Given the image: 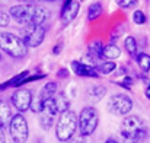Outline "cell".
Segmentation results:
<instances>
[{"instance_id":"6da1fadb","label":"cell","mask_w":150,"mask_h":143,"mask_svg":"<svg viewBox=\"0 0 150 143\" xmlns=\"http://www.w3.org/2000/svg\"><path fill=\"white\" fill-rule=\"evenodd\" d=\"M9 16L23 25H42L50 18V10L38 4H15L9 9Z\"/></svg>"},{"instance_id":"7a4b0ae2","label":"cell","mask_w":150,"mask_h":143,"mask_svg":"<svg viewBox=\"0 0 150 143\" xmlns=\"http://www.w3.org/2000/svg\"><path fill=\"white\" fill-rule=\"evenodd\" d=\"M120 132L124 143H140L147 134V126L140 115H128L121 123Z\"/></svg>"},{"instance_id":"3957f363","label":"cell","mask_w":150,"mask_h":143,"mask_svg":"<svg viewBox=\"0 0 150 143\" xmlns=\"http://www.w3.org/2000/svg\"><path fill=\"white\" fill-rule=\"evenodd\" d=\"M77 130V115L73 110L67 108L60 111L57 124H55V137L58 142H70Z\"/></svg>"},{"instance_id":"277c9868","label":"cell","mask_w":150,"mask_h":143,"mask_svg":"<svg viewBox=\"0 0 150 143\" xmlns=\"http://www.w3.org/2000/svg\"><path fill=\"white\" fill-rule=\"evenodd\" d=\"M0 50L13 58H22L28 54V47L22 38L10 32H0Z\"/></svg>"},{"instance_id":"5b68a950","label":"cell","mask_w":150,"mask_h":143,"mask_svg":"<svg viewBox=\"0 0 150 143\" xmlns=\"http://www.w3.org/2000/svg\"><path fill=\"white\" fill-rule=\"evenodd\" d=\"M79 132L82 137H89L95 133L99 124V112L95 107H85L77 117Z\"/></svg>"},{"instance_id":"8992f818","label":"cell","mask_w":150,"mask_h":143,"mask_svg":"<svg viewBox=\"0 0 150 143\" xmlns=\"http://www.w3.org/2000/svg\"><path fill=\"white\" fill-rule=\"evenodd\" d=\"M9 134L12 137L13 143H25L29 137V127L26 123V118L23 114L18 112L12 115L9 121Z\"/></svg>"},{"instance_id":"52a82bcc","label":"cell","mask_w":150,"mask_h":143,"mask_svg":"<svg viewBox=\"0 0 150 143\" xmlns=\"http://www.w3.org/2000/svg\"><path fill=\"white\" fill-rule=\"evenodd\" d=\"M45 34L47 29L44 28V25H25L22 41L28 48L40 47L45 40Z\"/></svg>"},{"instance_id":"ba28073f","label":"cell","mask_w":150,"mask_h":143,"mask_svg":"<svg viewBox=\"0 0 150 143\" xmlns=\"http://www.w3.org/2000/svg\"><path fill=\"white\" fill-rule=\"evenodd\" d=\"M38 114H40V126L42 127V130H45V132L50 130L52 127V124H54V120H55L57 114H60L55 98L47 99Z\"/></svg>"},{"instance_id":"9c48e42d","label":"cell","mask_w":150,"mask_h":143,"mask_svg":"<svg viewBox=\"0 0 150 143\" xmlns=\"http://www.w3.org/2000/svg\"><path fill=\"white\" fill-rule=\"evenodd\" d=\"M108 111L115 115H127L133 110V99L124 94H115L111 96L106 105Z\"/></svg>"},{"instance_id":"30bf717a","label":"cell","mask_w":150,"mask_h":143,"mask_svg":"<svg viewBox=\"0 0 150 143\" xmlns=\"http://www.w3.org/2000/svg\"><path fill=\"white\" fill-rule=\"evenodd\" d=\"M10 101L13 104V107L22 114L25 111H28L31 108V105L34 104V99H32V92L26 88H18L12 96H10Z\"/></svg>"},{"instance_id":"8fae6325","label":"cell","mask_w":150,"mask_h":143,"mask_svg":"<svg viewBox=\"0 0 150 143\" xmlns=\"http://www.w3.org/2000/svg\"><path fill=\"white\" fill-rule=\"evenodd\" d=\"M80 12V3L76 0H67L63 3L61 6V12H60V22L63 26H67L70 22L74 21V18L79 15Z\"/></svg>"},{"instance_id":"7c38bea8","label":"cell","mask_w":150,"mask_h":143,"mask_svg":"<svg viewBox=\"0 0 150 143\" xmlns=\"http://www.w3.org/2000/svg\"><path fill=\"white\" fill-rule=\"evenodd\" d=\"M55 92H57V83L55 82H48L44 85V88L40 91V95H38V99H37V104L32 105L31 108H34L35 112H40L44 102L47 99H51V98H55Z\"/></svg>"},{"instance_id":"4fadbf2b","label":"cell","mask_w":150,"mask_h":143,"mask_svg":"<svg viewBox=\"0 0 150 143\" xmlns=\"http://www.w3.org/2000/svg\"><path fill=\"white\" fill-rule=\"evenodd\" d=\"M71 70L74 72V75L80 76V78H93V79H98L100 78L99 73L96 72L95 66L92 64H85L82 61H71Z\"/></svg>"},{"instance_id":"5bb4252c","label":"cell","mask_w":150,"mask_h":143,"mask_svg":"<svg viewBox=\"0 0 150 143\" xmlns=\"http://www.w3.org/2000/svg\"><path fill=\"white\" fill-rule=\"evenodd\" d=\"M121 55V50L117 47V44L111 43L108 46H103V51H102V58H106V61H114Z\"/></svg>"},{"instance_id":"9a60e30c","label":"cell","mask_w":150,"mask_h":143,"mask_svg":"<svg viewBox=\"0 0 150 143\" xmlns=\"http://www.w3.org/2000/svg\"><path fill=\"white\" fill-rule=\"evenodd\" d=\"M10 118H12L10 105H9L6 101H3V99L0 98V127L3 129L4 126H7L9 121H10Z\"/></svg>"},{"instance_id":"2e32d148","label":"cell","mask_w":150,"mask_h":143,"mask_svg":"<svg viewBox=\"0 0 150 143\" xmlns=\"http://www.w3.org/2000/svg\"><path fill=\"white\" fill-rule=\"evenodd\" d=\"M88 50H89V57H92L95 61H99L102 58V51H103V43L99 41V40H93L89 46H88Z\"/></svg>"},{"instance_id":"e0dca14e","label":"cell","mask_w":150,"mask_h":143,"mask_svg":"<svg viewBox=\"0 0 150 143\" xmlns=\"http://www.w3.org/2000/svg\"><path fill=\"white\" fill-rule=\"evenodd\" d=\"M124 48H125V51H127L131 57H134V58H136V55L139 54L137 41H136V38L131 37V35H128V37L124 40Z\"/></svg>"},{"instance_id":"ac0fdd59","label":"cell","mask_w":150,"mask_h":143,"mask_svg":"<svg viewBox=\"0 0 150 143\" xmlns=\"http://www.w3.org/2000/svg\"><path fill=\"white\" fill-rule=\"evenodd\" d=\"M102 12H103L102 3H99V1L92 3V4L89 6V9H88V19H89V21H96L98 18H100Z\"/></svg>"},{"instance_id":"d6986e66","label":"cell","mask_w":150,"mask_h":143,"mask_svg":"<svg viewBox=\"0 0 150 143\" xmlns=\"http://www.w3.org/2000/svg\"><path fill=\"white\" fill-rule=\"evenodd\" d=\"M136 60H137V64L140 66V69L144 73L150 72V55L147 53H139L136 55Z\"/></svg>"},{"instance_id":"ffe728a7","label":"cell","mask_w":150,"mask_h":143,"mask_svg":"<svg viewBox=\"0 0 150 143\" xmlns=\"http://www.w3.org/2000/svg\"><path fill=\"white\" fill-rule=\"evenodd\" d=\"M95 69H96L98 73H102V75H111V73L117 69V63H115V61H102V63H99Z\"/></svg>"},{"instance_id":"44dd1931","label":"cell","mask_w":150,"mask_h":143,"mask_svg":"<svg viewBox=\"0 0 150 143\" xmlns=\"http://www.w3.org/2000/svg\"><path fill=\"white\" fill-rule=\"evenodd\" d=\"M106 95V88L105 86H92L91 88V91H89V96L92 98V99H95V101H100V99H103V96Z\"/></svg>"},{"instance_id":"7402d4cb","label":"cell","mask_w":150,"mask_h":143,"mask_svg":"<svg viewBox=\"0 0 150 143\" xmlns=\"http://www.w3.org/2000/svg\"><path fill=\"white\" fill-rule=\"evenodd\" d=\"M146 21H147V16L144 15L143 10H136V12L133 13V22H134L136 25H144Z\"/></svg>"},{"instance_id":"603a6c76","label":"cell","mask_w":150,"mask_h":143,"mask_svg":"<svg viewBox=\"0 0 150 143\" xmlns=\"http://www.w3.org/2000/svg\"><path fill=\"white\" fill-rule=\"evenodd\" d=\"M117 85H120V86H122V88H125L127 91H130L131 89V83H133V79L130 78V76H122V80H114Z\"/></svg>"},{"instance_id":"cb8c5ba5","label":"cell","mask_w":150,"mask_h":143,"mask_svg":"<svg viewBox=\"0 0 150 143\" xmlns=\"http://www.w3.org/2000/svg\"><path fill=\"white\" fill-rule=\"evenodd\" d=\"M117 4H118L121 9H128V7H131V6H136L137 1H136V0H118Z\"/></svg>"},{"instance_id":"d4e9b609","label":"cell","mask_w":150,"mask_h":143,"mask_svg":"<svg viewBox=\"0 0 150 143\" xmlns=\"http://www.w3.org/2000/svg\"><path fill=\"white\" fill-rule=\"evenodd\" d=\"M9 22H10V16L6 12H1L0 10V26H7Z\"/></svg>"},{"instance_id":"484cf974","label":"cell","mask_w":150,"mask_h":143,"mask_svg":"<svg viewBox=\"0 0 150 143\" xmlns=\"http://www.w3.org/2000/svg\"><path fill=\"white\" fill-rule=\"evenodd\" d=\"M61 50H63V43L60 41V43H57V44L52 47V54H54V55H58V54L61 53Z\"/></svg>"},{"instance_id":"4316f807","label":"cell","mask_w":150,"mask_h":143,"mask_svg":"<svg viewBox=\"0 0 150 143\" xmlns=\"http://www.w3.org/2000/svg\"><path fill=\"white\" fill-rule=\"evenodd\" d=\"M67 75H69V72H67L64 67H63V69H60V70L57 72V76H58V78H63V79H64V78H67Z\"/></svg>"},{"instance_id":"83f0119b","label":"cell","mask_w":150,"mask_h":143,"mask_svg":"<svg viewBox=\"0 0 150 143\" xmlns=\"http://www.w3.org/2000/svg\"><path fill=\"white\" fill-rule=\"evenodd\" d=\"M70 143H89L86 140V137H82V136H79V137H76V139H71V142Z\"/></svg>"},{"instance_id":"f1b7e54d","label":"cell","mask_w":150,"mask_h":143,"mask_svg":"<svg viewBox=\"0 0 150 143\" xmlns=\"http://www.w3.org/2000/svg\"><path fill=\"white\" fill-rule=\"evenodd\" d=\"M0 143H6V136L3 133V129L0 127Z\"/></svg>"},{"instance_id":"f546056e","label":"cell","mask_w":150,"mask_h":143,"mask_svg":"<svg viewBox=\"0 0 150 143\" xmlns=\"http://www.w3.org/2000/svg\"><path fill=\"white\" fill-rule=\"evenodd\" d=\"M144 95H146V98H147V99H150V83L147 85V88L144 89Z\"/></svg>"},{"instance_id":"4dcf8cb0","label":"cell","mask_w":150,"mask_h":143,"mask_svg":"<svg viewBox=\"0 0 150 143\" xmlns=\"http://www.w3.org/2000/svg\"><path fill=\"white\" fill-rule=\"evenodd\" d=\"M103 143H118V142H117L115 139H112V137H109V139H106V140H105V142H103Z\"/></svg>"},{"instance_id":"1f68e13d","label":"cell","mask_w":150,"mask_h":143,"mask_svg":"<svg viewBox=\"0 0 150 143\" xmlns=\"http://www.w3.org/2000/svg\"><path fill=\"white\" fill-rule=\"evenodd\" d=\"M0 60H1V54H0Z\"/></svg>"}]
</instances>
